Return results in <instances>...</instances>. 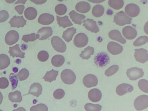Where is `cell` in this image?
<instances>
[{"instance_id": "cell-1", "label": "cell", "mask_w": 148, "mask_h": 111, "mask_svg": "<svg viewBox=\"0 0 148 111\" xmlns=\"http://www.w3.org/2000/svg\"><path fill=\"white\" fill-rule=\"evenodd\" d=\"M132 18L128 17L123 11H120L116 14L114 17V22L117 25L123 26L131 23Z\"/></svg>"}, {"instance_id": "cell-2", "label": "cell", "mask_w": 148, "mask_h": 111, "mask_svg": "<svg viewBox=\"0 0 148 111\" xmlns=\"http://www.w3.org/2000/svg\"><path fill=\"white\" fill-rule=\"evenodd\" d=\"M61 77L62 82L67 84H73L76 79V76L75 73L69 69H65L62 71Z\"/></svg>"}, {"instance_id": "cell-3", "label": "cell", "mask_w": 148, "mask_h": 111, "mask_svg": "<svg viewBox=\"0 0 148 111\" xmlns=\"http://www.w3.org/2000/svg\"><path fill=\"white\" fill-rule=\"evenodd\" d=\"M134 106L137 110H142L148 107V96L142 95L135 99L134 102Z\"/></svg>"}, {"instance_id": "cell-4", "label": "cell", "mask_w": 148, "mask_h": 111, "mask_svg": "<svg viewBox=\"0 0 148 111\" xmlns=\"http://www.w3.org/2000/svg\"><path fill=\"white\" fill-rule=\"evenodd\" d=\"M51 44L56 51L63 53L66 49V46L63 40L60 37L55 36L51 38Z\"/></svg>"}, {"instance_id": "cell-5", "label": "cell", "mask_w": 148, "mask_h": 111, "mask_svg": "<svg viewBox=\"0 0 148 111\" xmlns=\"http://www.w3.org/2000/svg\"><path fill=\"white\" fill-rule=\"evenodd\" d=\"M127 76L130 79L135 81L143 77L144 75L143 70L137 67H133L128 69L127 71Z\"/></svg>"}, {"instance_id": "cell-6", "label": "cell", "mask_w": 148, "mask_h": 111, "mask_svg": "<svg viewBox=\"0 0 148 111\" xmlns=\"http://www.w3.org/2000/svg\"><path fill=\"white\" fill-rule=\"evenodd\" d=\"M110 60L108 54L105 52L98 53L95 58V62L98 66H105L109 62Z\"/></svg>"}, {"instance_id": "cell-7", "label": "cell", "mask_w": 148, "mask_h": 111, "mask_svg": "<svg viewBox=\"0 0 148 111\" xmlns=\"http://www.w3.org/2000/svg\"><path fill=\"white\" fill-rule=\"evenodd\" d=\"M88 39L86 34L83 33L77 34L74 39V44L76 47H83L87 45Z\"/></svg>"}, {"instance_id": "cell-8", "label": "cell", "mask_w": 148, "mask_h": 111, "mask_svg": "<svg viewBox=\"0 0 148 111\" xmlns=\"http://www.w3.org/2000/svg\"><path fill=\"white\" fill-rule=\"evenodd\" d=\"M134 54L135 60L138 62L141 63H144L148 60V52L143 48L135 49Z\"/></svg>"}, {"instance_id": "cell-9", "label": "cell", "mask_w": 148, "mask_h": 111, "mask_svg": "<svg viewBox=\"0 0 148 111\" xmlns=\"http://www.w3.org/2000/svg\"><path fill=\"white\" fill-rule=\"evenodd\" d=\"M19 38L18 32L15 30H11L6 34L5 42L7 45L11 46L18 42Z\"/></svg>"}, {"instance_id": "cell-10", "label": "cell", "mask_w": 148, "mask_h": 111, "mask_svg": "<svg viewBox=\"0 0 148 111\" xmlns=\"http://www.w3.org/2000/svg\"><path fill=\"white\" fill-rule=\"evenodd\" d=\"M83 83L86 87L90 88L95 86L98 83V79L94 75L89 74L84 76Z\"/></svg>"}, {"instance_id": "cell-11", "label": "cell", "mask_w": 148, "mask_h": 111, "mask_svg": "<svg viewBox=\"0 0 148 111\" xmlns=\"http://www.w3.org/2000/svg\"><path fill=\"white\" fill-rule=\"evenodd\" d=\"M125 12L130 17H136L140 13V8L137 5L134 3H130L126 6Z\"/></svg>"}, {"instance_id": "cell-12", "label": "cell", "mask_w": 148, "mask_h": 111, "mask_svg": "<svg viewBox=\"0 0 148 111\" xmlns=\"http://www.w3.org/2000/svg\"><path fill=\"white\" fill-rule=\"evenodd\" d=\"M26 22L23 16H14L11 18L9 23L11 27H17L18 28L23 27L26 24Z\"/></svg>"}, {"instance_id": "cell-13", "label": "cell", "mask_w": 148, "mask_h": 111, "mask_svg": "<svg viewBox=\"0 0 148 111\" xmlns=\"http://www.w3.org/2000/svg\"><path fill=\"white\" fill-rule=\"evenodd\" d=\"M107 50L110 54L115 55L121 53L123 48L119 44L112 41L108 43L107 45Z\"/></svg>"}, {"instance_id": "cell-14", "label": "cell", "mask_w": 148, "mask_h": 111, "mask_svg": "<svg viewBox=\"0 0 148 111\" xmlns=\"http://www.w3.org/2000/svg\"><path fill=\"white\" fill-rule=\"evenodd\" d=\"M122 34L125 38L129 40L135 39L137 34L136 30L130 26H127L124 27L122 30Z\"/></svg>"}, {"instance_id": "cell-15", "label": "cell", "mask_w": 148, "mask_h": 111, "mask_svg": "<svg viewBox=\"0 0 148 111\" xmlns=\"http://www.w3.org/2000/svg\"><path fill=\"white\" fill-rule=\"evenodd\" d=\"M83 26L91 32L97 33L99 31V29L96 21L93 19L87 18L83 21Z\"/></svg>"}, {"instance_id": "cell-16", "label": "cell", "mask_w": 148, "mask_h": 111, "mask_svg": "<svg viewBox=\"0 0 148 111\" xmlns=\"http://www.w3.org/2000/svg\"><path fill=\"white\" fill-rule=\"evenodd\" d=\"M54 20V16L51 14L44 13L40 15L38 18V23L43 25H49Z\"/></svg>"}, {"instance_id": "cell-17", "label": "cell", "mask_w": 148, "mask_h": 111, "mask_svg": "<svg viewBox=\"0 0 148 111\" xmlns=\"http://www.w3.org/2000/svg\"><path fill=\"white\" fill-rule=\"evenodd\" d=\"M134 88L130 84L123 83L118 86L116 87V93L119 96H122L126 93L132 92Z\"/></svg>"}, {"instance_id": "cell-18", "label": "cell", "mask_w": 148, "mask_h": 111, "mask_svg": "<svg viewBox=\"0 0 148 111\" xmlns=\"http://www.w3.org/2000/svg\"><path fill=\"white\" fill-rule=\"evenodd\" d=\"M53 33L51 27H47L41 28L38 32L39 35V40H44L47 39L53 35Z\"/></svg>"}, {"instance_id": "cell-19", "label": "cell", "mask_w": 148, "mask_h": 111, "mask_svg": "<svg viewBox=\"0 0 148 111\" xmlns=\"http://www.w3.org/2000/svg\"><path fill=\"white\" fill-rule=\"evenodd\" d=\"M42 88L39 83H34L30 86L28 93L26 95L31 94L38 97L41 94Z\"/></svg>"}, {"instance_id": "cell-20", "label": "cell", "mask_w": 148, "mask_h": 111, "mask_svg": "<svg viewBox=\"0 0 148 111\" xmlns=\"http://www.w3.org/2000/svg\"><path fill=\"white\" fill-rule=\"evenodd\" d=\"M89 99L93 102H97L101 99L102 94L99 90L94 88L90 90L88 94Z\"/></svg>"}, {"instance_id": "cell-21", "label": "cell", "mask_w": 148, "mask_h": 111, "mask_svg": "<svg viewBox=\"0 0 148 111\" xmlns=\"http://www.w3.org/2000/svg\"><path fill=\"white\" fill-rule=\"evenodd\" d=\"M9 53L12 57H18L24 58L25 53L21 50L18 44L15 46L9 47Z\"/></svg>"}, {"instance_id": "cell-22", "label": "cell", "mask_w": 148, "mask_h": 111, "mask_svg": "<svg viewBox=\"0 0 148 111\" xmlns=\"http://www.w3.org/2000/svg\"><path fill=\"white\" fill-rule=\"evenodd\" d=\"M108 36L111 39L119 42L121 44H125L126 42L125 39L122 37L120 31L118 30H113L110 31Z\"/></svg>"}, {"instance_id": "cell-23", "label": "cell", "mask_w": 148, "mask_h": 111, "mask_svg": "<svg viewBox=\"0 0 148 111\" xmlns=\"http://www.w3.org/2000/svg\"><path fill=\"white\" fill-rule=\"evenodd\" d=\"M69 15L75 24L81 25L83 23V21L85 18V16L76 12L75 10H72L69 13Z\"/></svg>"}, {"instance_id": "cell-24", "label": "cell", "mask_w": 148, "mask_h": 111, "mask_svg": "<svg viewBox=\"0 0 148 111\" xmlns=\"http://www.w3.org/2000/svg\"><path fill=\"white\" fill-rule=\"evenodd\" d=\"M91 6L90 3L84 1L78 2L75 6L76 11L82 13H86L90 11Z\"/></svg>"}, {"instance_id": "cell-25", "label": "cell", "mask_w": 148, "mask_h": 111, "mask_svg": "<svg viewBox=\"0 0 148 111\" xmlns=\"http://www.w3.org/2000/svg\"><path fill=\"white\" fill-rule=\"evenodd\" d=\"M57 21L58 24L60 27H62L64 28L73 25V24L69 19L68 16H66L63 17H60L56 16Z\"/></svg>"}, {"instance_id": "cell-26", "label": "cell", "mask_w": 148, "mask_h": 111, "mask_svg": "<svg viewBox=\"0 0 148 111\" xmlns=\"http://www.w3.org/2000/svg\"><path fill=\"white\" fill-rule=\"evenodd\" d=\"M24 16L29 20H33L37 17L38 12L35 8L33 7H29L24 11Z\"/></svg>"}, {"instance_id": "cell-27", "label": "cell", "mask_w": 148, "mask_h": 111, "mask_svg": "<svg viewBox=\"0 0 148 111\" xmlns=\"http://www.w3.org/2000/svg\"><path fill=\"white\" fill-rule=\"evenodd\" d=\"M76 32V29L74 27L69 28L63 32L62 37L67 42L71 41L73 36Z\"/></svg>"}, {"instance_id": "cell-28", "label": "cell", "mask_w": 148, "mask_h": 111, "mask_svg": "<svg viewBox=\"0 0 148 111\" xmlns=\"http://www.w3.org/2000/svg\"><path fill=\"white\" fill-rule=\"evenodd\" d=\"M58 75V71H57L52 69L50 71H47L45 74V76L43 77V79L45 82H49L51 83L53 81L56 80L57 76Z\"/></svg>"}, {"instance_id": "cell-29", "label": "cell", "mask_w": 148, "mask_h": 111, "mask_svg": "<svg viewBox=\"0 0 148 111\" xmlns=\"http://www.w3.org/2000/svg\"><path fill=\"white\" fill-rule=\"evenodd\" d=\"M65 59L64 57L61 55L54 56L51 59V63L54 66L60 67L64 63Z\"/></svg>"}, {"instance_id": "cell-30", "label": "cell", "mask_w": 148, "mask_h": 111, "mask_svg": "<svg viewBox=\"0 0 148 111\" xmlns=\"http://www.w3.org/2000/svg\"><path fill=\"white\" fill-rule=\"evenodd\" d=\"M9 99L12 102H21L22 100L21 93L20 91H18L10 92L9 95Z\"/></svg>"}, {"instance_id": "cell-31", "label": "cell", "mask_w": 148, "mask_h": 111, "mask_svg": "<svg viewBox=\"0 0 148 111\" xmlns=\"http://www.w3.org/2000/svg\"><path fill=\"white\" fill-rule=\"evenodd\" d=\"M10 64V60L8 56L5 54H0V69H5Z\"/></svg>"}, {"instance_id": "cell-32", "label": "cell", "mask_w": 148, "mask_h": 111, "mask_svg": "<svg viewBox=\"0 0 148 111\" xmlns=\"http://www.w3.org/2000/svg\"><path fill=\"white\" fill-rule=\"evenodd\" d=\"M94 53V49L93 47L88 46L84 51H82L79 56L83 60H88L90 58L91 56L93 55Z\"/></svg>"}, {"instance_id": "cell-33", "label": "cell", "mask_w": 148, "mask_h": 111, "mask_svg": "<svg viewBox=\"0 0 148 111\" xmlns=\"http://www.w3.org/2000/svg\"><path fill=\"white\" fill-rule=\"evenodd\" d=\"M123 0H109L108 5L111 8L115 10H119L123 7Z\"/></svg>"}, {"instance_id": "cell-34", "label": "cell", "mask_w": 148, "mask_h": 111, "mask_svg": "<svg viewBox=\"0 0 148 111\" xmlns=\"http://www.w3.org/2000/svg\"><path fill=\"white\" fill-rule=\"evenodd\" d=\"M105 9L101 5H97L92 8V14L95 17H99L102 16L104 13Z\"/></svg>"}, {"instance_id": "cell-35", "label": "cell", "mask_w": 148, "mask_h": 111, "mask_svg": "<svg viewBox=\"0 0 148 111\" xmlns=\"http://www.w3.org/2000/svg\"><path fill=\"white\" fill-rule=\"evenodd\" d=\"M39 34H36L33 33L30 34L25 35L23 36L22 40L25 42H28L29 41H34L39 39Z\"/></svg>"}, {"instance_id": "cell-36", "label": "cell", "mask_w": 148, "mask_h": 111, "mask_svg": "<svg viewBox=\"0 0 148 111\" xmlns=\"http://www.w3.org/2000/svg\"><path fill=\"white\" fill-rule=\"evenodd\" d=\"M67 11L66 7L63 4H58L55 8L56 13L59 16H62L65 14L66 13Z\"/></svg>"}, {"instance_id": "cell-37", "label": "cell", "mask_w": 148, "mask_h": 111, "mask_svg": "<svg viewBox=\"0 0 148 111\" xmlns=\"http://www.w3.org/2000/svg\"><path fill=\"white\" fill-rule=\"evenodd\" d=\"M101 108L102 106L98 104L95 105L90 103H86L84 106V108L87 111H100L101 110Z\"/></svg>"}, {"instance_id": "cell-38", "label": "cell", "mask_w": 148, "mask_h": 111, "mask_svg": "<svg viewBox=\"0 0 148 111\" xmlns=\"http://www.w3.org/2000/svg\"><path fill=\"white\" fill-rule=\"evenodd\" d=\"M29 71L27 69L24 68L21 70L20 71L17 73V75L18 76L19 80L22 81L26 79L29 77Z\"/></svg>"}, {"instance_id": "cell-39", "label": "cell", "mask_w": 148, "mask_h": 111, "mask_svg": "<svg viewBox=\"0 0 148 111\" xmlns=\"http://www.w3.org/2000/svg\"><path fill=\"white\" fill-rule=\"evenodd\" d=\"M138 86L141 91L145 93H148V82L147 80L144 79L140 80L138 83Z\"/></svg>"}, {"instance_id": "cell-40", "label": "cell", "mask_w": 148, "mask_h": 111, "mask_svg": "<svg viewBox=\"0 0 148 111\" xmlns=\"http://www.w3.org/2000/svg\"><path fill=\"white\" fill-rule=\"evenodd\" d=\"M148 41V37L147 36H142L138 38L134 42L135 46H139L145 45Z\"/></svg>"}, {"instance_id": "cell-41", "label": "cell", "mask_w": 148, "mask_h": 111, "mask_svg": "<svg viewBox=\"0 0 148 111\" xmlns=\"http://www.w3.org/2000/svg\"><path fill=\"white\" fill-rule=\"evenodd\" d=\"M119 69V66L116 65L111 66L109 68L106 69L105 72V75L107 76H112L117 72Z\"/></svg>"}, {"instance_id": "cell-42", "label": "cell", "mask_w": 148, "mask_h": 111, "mask_svg": "<svg viewBox=\"0 0 148 111\" xmlns=\"http://www.w3.org/2000/svg\"><path fill=\"white\" fill-rule=\"evenodd\" d=\"M49 55L48 53L45 51H42L38 54V58L39 61L44 62L47 61L49 58Z\"/></svg>"}, {"instance_id": "cell-43", "label": "cell", "mask_w": 148, "mask_h": 111, "mask_svg": "<svg viewBox=\"0 0 148 111\" xmlns=\"http://www.w3.org/2000/svg\"><path fill=\"white\" fill-rule=\"evenodd\" d=\"M9 79L11 82L12 90L16 88L18 84V79L17 76L14 73H11L9 75Z\"/></svg>"}, {"instance_id": "cell-44", "label": "cell", "mask_w": 148, "mask_h": 111, "mask_svg": "<svg viewBox=\"0 0 148 111\" xmlns=\"http://www.w3.org/2000/svg\"><path fill=\"white\" fill-rule=\"evenodd\" d=\"M30 111H48V108L45 104L40 103L36 106H32L30 108Z\"/></svg>"}, {"instance_id": "cell-45", "label": "cell", "mask_w": 148, "mask_h": 111, "mask_svg": "<svg viewBox=\"0 0 148 111\" xmlns=\"http://www.w3.org/2000/svg\"><path fill=\"white\" fill-rule=\"evenodd\" d=\"M65 92L62 89H58L56 90L54 93L53 96L56 99H62L64 97Z\"/></svg>"}, {"instance_id": "cell-46", "label": "cell", "mask_w": 148, "mask_h": 111, "mask_svg": "<svg viewBox=\"0 0 148 111\" xmlns=\"http://www.w3.org/2000/svg\"><path fill=\"white\" fill-rule=\"evenodd\" d=\"M9 17V14L8 12L5 10L0 11V23L5 21Z\"/></svg>"}, {"instance_id": "cell-47", "label": "cell", "mask_w": 148, "mask_h": 111, "mask_svg": "<svg viewBox=\"0 0 148 111\" xmlns=\"http://www.w3.org/2000/svg\"><path fill=\"white\" fill-rule=\"evenodd\" d=\"M9 82L8 79L5 77L0 78V89H4L8 87Z\"/></svg>"}, {"instance_id": "cell-48", "label": "cell", "mask_w": 148, "mask_h": 111, "mask_svg": "<svg viewBox=\"0 0 148 111\" xmlns=\"http://www.w3.org/2000/svg\"><path fill=\"white\" fill-rule=\"evenodd\" d=\"M24 8H25V7L24 6V5H20L16 6L15 7V10L20 15H21L23 14Z\"/></svg>"}, {"instance_id": "cell-49", "label": "cell", "mask_w": 148, "mask_h": 111, "mask_svg": "<svg viewBox=\"0 0 148 111\" xmlns=\"http://www.w3.org/2000/svg\"><path fill=\"white\" fill-rule=\"evenodd\" d=\"M30 1L33 2L35 4L41 5L46 3L47 0H30Z\"/></svg>"}, {"instance_id": "cell-50", "label": "cell", "mask_w": 148, "mask_h": 111, "mask_svg": "<svg viewBox=\"0 0 148 111\" xmlns=\"http://www.w3.org/2000/svg\"><path fill=\"white\" fill-rule=\"evenodd\" d=\"M89 2H92L93 3H101L106 0H88Z\"/></svg>"}, {"instance_id": "cell-51", "label": "cell", "mask_w": 148, "mask_h": 111, "mask_svg": "<svg viewBox=\"0 0 148 111\" xmlns=\"http://www.w3.org/2000/svg\"><path fill=\"white\" fill-rule=\"evenodd\" d=\"M27 0H18L15 2V4H18V3H22V4H25Z\"/></svg>"}, {"instance_id": "cell-52", "label": "cell", "mask_w": 148, "mask_h": 111, "mask_svg": "<svg viewBox=\"0 0 148 111\" xmlns=\"http://www.w3.org/2000/svg\"><path fill=\"white\" fill-rule=\"evenodd\" d=\"M5 2L8 3H14L16 0H5Z\"/></svg>"}, {"instance_id": "cell-53", "label": "cell", "mask_w": 148, "mask_h": 111, "mask_svg": "<svg viewBox=\"0 0 148 111\" xmlns=\"http://www.w3.org/2000/svg\"><path fill=\"white\" fill-rule=\"evenodd\" d=\"M2 100H3V96L1 92H0V105L2 103Z\"/></svg>"}, {"instance_id": "cell-54", "label": "cell", "mask_w": 148, "mask_h": 111, "mask_svg": "<svg viewBox=\"0 0 148 111\" xmlns=\"http://www.w3.org/2000/svg\"><path fill=\"white\" fill-rule=\"evenodd\" d=\"M14 110L25 111V110L23 108L20 107L19 108L17 109Z\"/></svg>"}, {"instance_id": "cell-55", "label": "cell", "mask_w": 148, "mask_h": 111, "mask_svg": "<svg viewBox=\"0 0 148 111\" xmlns=\"http://www.w3.org/2000/svg\"><path fill=\"white\" fill-rule=\"evenodd\" d=\"M57 1H59V2H62L63 0H57Z\"/></svg>"}]
</instances>
